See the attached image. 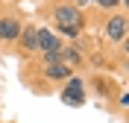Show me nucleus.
Listing matches in <instances>:
<instances>
[{
    "instance_id": "f257e3e1",
    "label": "nucleus",
    "mask_w": 129,
    "mask_h": 123,
    "mask_svg": "<svg viewBox=\"0 0 129 123\" xmlns=\"http://www.w3.org/2000/svg\"><path fill=\"white\" fill-rule=\"evenodd\" d=\"M41 18L62 41H76L88 29V15L79 12L71 0H47L41 9Z\"/></svg>"
},
{
    "instance_id": "f03ea898",
    "label": "nucleus",
    "mask_w": 129,
    "mask_h": 123,
    "mask_svg": "<svg viewBox=\"0 0 129 123\" xmlns=\"http://www.w3.org/2000/svg\"><path fill=\"white\" fill-rule=\"evenodd\" d=\"M26 18L15 6H0V53H12Z\"/></svg>"
},
{
    "instance_id": "7ed1b4c3",
    "label": "nucleus",
    "mask_w": 129,
    "mask_h": 123,
    "mask_svg": "<svg viewBox=\"0 0 129 123\" xmlns=\"http://www.w3.org/2000/svg\"><path fill=\"white\" fill-rule=\"evenodd\" d=\"M100 32H103V41L109 44V47H120L123 41L129 38V18H126V12H112V15H103Z\"/></svg>"
},
{
    "instance_id": "20e7f679",
    "label": "nucleus",
    "mask_w": 129,
    "mask_h": 123,
    "mask_svg": "<svg viewBox=\"0 0 129 123\" xmlns=\"http://www.w3.org/2000/svg\"><path fill=\"white\" fill-rule=\"evenodd\" d=\"M59 100L71 108H82L88 103V85H85V76L82 73H71L68 79L59 85Z\"/></svg>"
},
{
    "instance_id": "39448f33",
    "label": "nucleus",
    "mask_w": 129,
    "mask_h": 123,
    "mask_svg": "<svg viewBox=\"0 0 129 123\" xmlns=\"http://www.w3.org/2000/svg\"><path fill=\"white\" fill-rule=\"evenodd\" d=\"M35 29H38L35 21H24L21 35H18V41H15V50H12L21 62H29V59L38 56V35H35Z\"/></svg>"
},
{
    "instance_id": "423d86ee",
    "label": "nucleus",
    "mask_w": 129,
    "mask_h": 123,
    "mask_svg": "<svg viewBox=\"0 0 129 123\" xmlns=\"http://www.w3.org/2000/svg\"><path fill=\"white\" fill-rule=\"evenodd\" d=\"M85 85H88V91H94L97 97L103 100V103H109V106H114V97L120 94V85H117L109 73H91L88 79H85Z\"/></svg>"
},
{
    "instance_id": "0eeeda50",
    "label": "nucleus",
    "mask_w": 129,
    "mask_h": 123,
    "mask_svg": "<svg viewBox=\"0 0 129 123\" xmlns=\"http://www.w3.org/2000/svg\"><path fill=\"white\" fill-rule=\"evenodd\" d=\"M35 35H38V53H53V50H62V44H64L47 24H38Z\"/></svg>"
},
{
    "instance_id": "6e6552de",
    "label": "nucleus",
    "mask_w": 129,
    "mask_h": 123,
    "mask_svg": "<svg viewBox=\"0 0 129 123\" xmlns=\"http://www.w3.org/2000/svg\"><path fill=\"white\" fill-rule=\"evenodd\" d=\"M100 15H112V12H126V0H91Z\"/></svg>"
},
{
    "instance_id": "1a4fd4ad",
    "label": "nucleus",
    "mask_w": 129,
    "mask_h": 123,
    "mask_svg": "<svg viewBox=\"0 0 129 123\" xmlns=\"http://www.w3.org/2000/svg\"><path fill=\"white\" fill-rule=\"evenodd\" d=\"M71 3H73L76 9H79V12H85V15H88L91 9H94V3H91V0H71Z\"/></svg>"
},
{
    "instance_id": "9d476101",
    "label": "nucleus",
    "mask_w": 129,
    "mask_h": 123,
    "mask_svg": "<svg viewBox=\"0 0 129 123\" xmlns=\"http://www.w3.org/2000/svg\"><path fill=\"white\" fill-rule=\"evenodd\" d=\"M3 3H18V0H0V6H3Z\"/></svg>"
},
{
    "instance_id": "9b49d317",
    "label": "nucleus",
    "mask_w": 129,
    "mask_h": 123,
    "mask_svg": "<svg viewBox=\"0 0 129 123\" xmlns=\"http://www.w3.org/2000/svg\"><path fill=\"white\" fill-rule=\"evenodd\" d=\"M0 123H3V120H0Z\"/></svg>"
}]
</instances>
